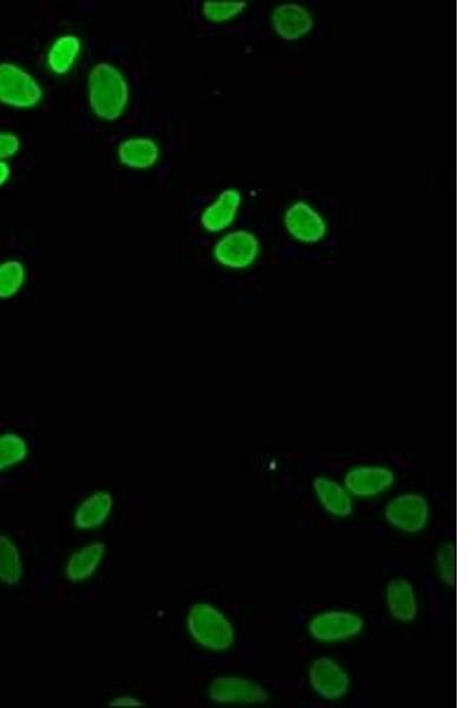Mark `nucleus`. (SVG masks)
<instances>
[{"label": "nucleus", "instance_id": "nucleus-24", "mask_svg": "<svg viewBox=\"0 0 472 708\" xmlns=\"http://www.w3.org/2000/svg\"><path fill=\"white\" fill-rule=\"evenodd\" d=\"M23 151V140L19 132L10 129H0V162L11 164Z\"/></svg>", "mask_w": 472, "mask_h": 708}, {"label": "nucleus", "instance_id": "nucleus-3", "mask_svg": "<svg viewBox=\"0 0 472 708\" xmlns=\"http://www.w3.org/2000/svg\"><path fill=\"white\" fill-rule=\"evenodd\" d=\"M47 91L35 72L16 61H0V106L32 111L46 101Z\"/></svg>", "mask_w": 472, "mask_h": 708}, {"label": "nucleus", "instance_id": "nucleus-25", "mask_svg": "<svg viewBox=\"0 0 472 708\" xmlns=\"http://www.w3.org/2000/svg\"><path fill=\"white\" fill-rule=\"evenodd\" d=\"M108 706L111 708H142L145 706V701L132 693H121V695L114 696L108 701Z\"/></svg>", "mask_w": 472, "mask_h": 708}, {"label": "nucleus", "instance_id": "nucleus-17", "mask_svg": "<svg viewBox=\"0 0 472 708\" xmlns=\"http://www.w3.org/2000/svg\"><path fill=\"white\" fill-rule=\"evenodd\" d=\"M314 491L320 506L333 518L346 519L353 514V497L344 484L329 476H318L314 481Z\"/></svg>", "mask_w": 472, "mask_h": 708}, {"label": "nucleus", "instance_id": "nucleus-9", "mask_svg": "<svg viewBox=\"0 0 472 708\" xmlns=\"http://www.w3.org/2000/svg\"><path fill=\"white\" fill-rule=\"evenodd\" d=\"M244 205V194L239 188L227 187L219 193L200 212L199 225L210 235H220L234 228Z\"/></svg>", "mask_w": 472, "mask_h": 708}, {"label": "nucleus", "instance_id": "nucleus-21", "mask_svg": "<svg viewBox=\"0 0 472 708\" xmlns=\"http://www.w3.org/2000/svg\"><path fill=\"white\" fill-rule=\"evenodd\" d=\"M28 268L24 260L9 257L0 260V302L20 297L28 283Z\"/></svg>", "mask_w": 472, "mask_h": 708}, {"label": "nucleus", "instance_id": "nucleus-20", "mask_svg": "<svg viewBox=\"0 0 472 708\" xmlns=\"http://www.w3.org/2000/svg\"><path fill=\"white\" fill-rule=\"evenodd\" d=\"M32 456V445L16 430L0 432V475L24 465Z\"/></svg>", "mask_w": 472, "mask_h": 708}, {"label": "nucleus", "instance_id": "nucleus-1", "mask_svg": "<svg viewBox=\"0 0 472 708\" xmlns=\"http://www.w3.org/2000/svg\"><path fill=\"white\" fill-rule=\"evenodd\" d=\"M85 98L88 111L97 121H121L131 106L130 79L126 71L114 62H96L86 72Z\"/></svg>", "mask_w": 472, "mask_h": 708}, {"label": "nucleus", "instance_id": "nucleus-26", "mask_svg": "<svg viewBox=\"0 0 472 708\" xmlns=\"http://www.w3.org/2000/svg\"><path fill=\"white\" fill-rule=\"evenodd\" d=\"M13 175V168L11 164H7V162H0V189H3L7 187Z\"/></svg>", "mask_w": 472, "mask_h": 708}, {"label": "nucleus", "instance_id": "nucleus-10", "mask_svg": "<svg viewBox=\"0 0 472 708\" xmlns=\"http://www.w3.org/2000/svg\"><path fill=\"white\" fill-rule=\"evenodd\" d=\"M364 618L350 611H328L315 615L308 623V633L322 644L343 642L361 636Z\"/></svg>", "mask_w": 472, "mask_h": 708}, {"label": "nucleus", "instance_id": "nucleus-23", "mask_svg": "<svg viewBox=\"0 0 472 708\" xmlns=\"http://www.w3.org/2000/svg\"><path fill=\"white\" fill-rule=\"evenodd\" d=\"M436 565L439 579L448 587L457 583V551L452 542L442 543L437 551Z\"/></svg>", "mask_w": 472, "mask_h": 708}, {"label": "nucleus", "instance_id": "nucleus-22", "mask_svg": "<svg viewBox=\"0 0 472 708\" xmlns=\"http://www.w3.org/2000/svg\"><path fill=\"white\" fill-rule=\"evenodd\" d=\"M247 9L246 0H204L200 10L206 23L225 25L239 20Z\"/></svg>", "mask_w": 472, "mask_h": 708}, {"label": "nucleus", "instance_id": "nucleus-4", "mask_svg": "<svg viewBox=\"0 0 472 708\" xmlns=\"http://www.w3.org/2000/svg\"><path fill=\"white\" fill-rule=\"evenodd\" d=\"M213 261L228 272L252 270L262 255L259 235L248 228H232L216 236L211 250Z\"/></svg>", "mask_w": 472, "mask_h": 708}, {"label": "nucleus", "instance_id": "nucleus-12", "mask_svg": "<svg viewBox=\"0 0 472 708\" xmlns=\"http://www.w3.org/2000/svg\"><path fill=\"white\" fill-rule=\"evenodd\" d=\"M115 157L117 164L127 170L150 172L160 165L162 145L157 139L151 135H129L117 143Z\"/></svg>", "mask_w": 472, "mask_h": 708}, {"label": "nucleus", "instance_id": "nucleus-7", "mask_svg": "<svg viewBox=\"0 0 472 708\" xmlns=\"http://www.w3.org/2000/svg\"><path fill=\"white\" fill-rule=\"evenodd\" d=\"M116 509L114 494L105 488L85 494L73 507L70 523L80 534L92 535L107 527Z\"/></svg>", "mask_w": 472, "mask_h": 708}, {"label": "nucleus", "instance_id": "nucleus-11", "mask_svg": "<svg viewBox=\"0 0 472 708\" xmlns=\"http://www.w3.org/2000/svg\"><path fill=\"white\" fill-rule=\"evenodd\" d=\"M387 521L405 534H418L430 520V506L418 493H405L392 498L384 510Z\"/></svg>", "mask_w": 472, "mask_h": 708}, {"label": "nucleus", "instance_id": "nucleus-13", "mask_svg": "<svg viewBox=\"0 0 472 708\" xmlns=\"http://www.w3.org/2000/svg\"><path fill=\"white\" fill-rule=\"evenodd\" d=\"M273 34L285 42H299L315 32L316 19L306 5L295 2L278 4L271 11Z\"/></svg>", "mask_w": 472, "mask_h": 708}, {"label": "nucleus", "instance_id": "nucleus-16", "mask_svg": "<svg viewBox=\"0 0 472 708\" xmlns=\"http://www.w3.org/2000/svg\"><path fill=\"white\" fill-rule=\"evenodd\" d=\"M83 54V38L76 33H63L56 36L44 52V66L51 76L64 79L76 70Z\"/></svg>", "mask_w": 472, "mask_h": 708}, {"label": "nucleus", "instance_id": "nucleus-6", "mask_svg": "<svg viewBox=\"0 0 472 708\" xmlns=\"http://www.w3.org/2000/svg\"><path fill=\"white\" fill-rule=\"evenodd\" d=\"M206 697L221 706L261 705L270 699L268 689L241 675H219L206 687Z\"/></svg>", "mask_w": 472, "mask_h": 708}, {"label": "nucleus", "instance_id": "nucleus-19", "mask_svg": "<svg viewBox=\"0 0 472 708\" xmlns=\"http://www.w3.org/2000/svg\"><path fill=\"white\" fill-rule=\"evenodd\" d=\"M26 563L16 539L0 533V585L14 588L25 579Z\"/></svg>", "mask_w": 472, "mask_h": 708}, {"label": "nucleus", "instance_id": "nucleus-18", "mask_svg": "<svg viewBox=\"0 0 472 708\" xmlns=\"http://www.w3.org/2000/svg\"><path fill=\"white\" fill-rule=\"evenodd\" d=\"M386 600L388 610L397 622H415L418 615V600L415 587L409 580H391L387 586Z\"/></svg>", "mask_w": 472, "mask_h": 708}, {"label": "nucleus", "instance_id": "nucleus-5", "mask_svg": "<svg viewBox=\"0 0 472 708\" xmlns=\"http://www.w3.org/2000/svg\"><path fill=\"white\" fill-rule=\"evenodd\" d=\"M283 226L290 238L303 246L319 245L330 233L327 216L306 200H295L286 206Z\"/></svg>", "mask_w": 472, "mask_h": 708}, {"label": "nucleus", "instance_id": "nucleus-8", "mask_svg": "<svg viewBox=\"0 0 472 708\" xmlns=\"http://www.w3.org/2000/svg\"><path fill=\"white\" fill-rule=\"evenodd\" d=\"M108 545L101 540H87L73 548L64 559L63 577L73 586L92 582L106 565Z\"/></svg>", "mask_w": 472, "mask_h": 708}, {"label": "nucleus", "instance_id": "nucleus-15", "mask_svg": "<svg viewBox=\"0 0 472 708\" xmlns=\"http://www.w3.org/2000/svg\"><path fill=\"white\" fill-rule=\"evenodd\" d=\"M396 479L390 467L363 464L346 471L344 485L352 497L375 498L392 489Z\"/></svg>", "mask_w": 472, "mask_h": 708}, {"label": "nucleus", "instance_id": "nucleus-14", "mask_svg": "<svg viewBox=\"0 0 472 708\" xmlns=\"http://www.w3.org/2000/svg\"><path fill=\"white\" fill-rule=\"evenodd\" d=\"M308 683L322 699L341 700L349 695L351 677L349 672L332 658L316 659L308 670Z\"/></svg>", "mask_w": 472, "mask_h": 708}, {"label": "nucleus", "instance_id": "nucleus-2", "mask_svg": "<svg viewBox=\"0 0 472 708\" xmlns=\"http://www.w3.org/2000/svg\"><path fill=\"white\" fill-rule=\"evenodd\" d=\"M184 627L189 640L202 651L226 653L235 645L236 632L232 620L214 603H191L185 614Z\"/></svg>", "mask_w": 472, "mask_h": 708}]
</instances>
